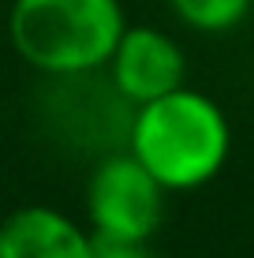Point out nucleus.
<instances>
[{"label": "nucleus", "instance_id": "nucleus-1", "mask_svg": "<svg viewBox=\"0 0 254 258\" xmlns=\"http://www.w3.org/2000/svg\"><path fill=\"white\" fill-rule=\"evenodd\" d=\"M127 154L168 195L217 180L232 154V123L202 90H180L138 105L127 123Z\"/></svg>", "mask_w": 254, "mask_h": 258}, {"label": "nucleus", "instance_id": "nucleus-2", "mask_svg": "<svg viewBox=\"0 0 254 258\" xmlns=\"http://www.w3.org/2000/svg\"><path fill=\"white\" fill-rule=\"evenodd\" d=\"M127 26L120 0H12L8 41L26 68L78 79L109 64Z\"/></svg>", "mask_w": 254, "mask_h": 258}, {"label": "nucleus", "instance_id": "nucleus-3", "mask_svg": "<svg viewBox=\"0 0 254 258\" xmlns=\"http://www.w3.org/2000/svg\"><path fill=\"white\" fill-rule=\"evenodd\" d=\"M168 191L135 157L109 154L86 180V228L109 243H150L164 221Z\"/></svg>", "mask_w": 254, "mask_h": 258}, {"label": "nucleus", "instance_id": "nucleus-4", "mask_svg": "<svg viewBox=\"0 0 254 258\" xmlns=\"http://www.w3.org/2000/svg\"><path fill=\"white\" fill-rule=\"evenodd\" d=\"M105 71L112 90L135 109L187 86V56L161 26H124Z\"/></svg>", "mask_w": 254, "mask_h": 258}, {"label": "nucleus", "instance_id": "nucleus-5", "mask_svg": "<svg viewBox=\"0 0 254 258\" xmlns=\"http://www.w3.org/2000/svg\"><path fill=\"white\" fill-rule=\"evenodd\" d=\"M90 228H82L64 210L30 202L0 221V258H94Z\"/></svg>", "mask_w": 254, "mask_h": 258}, {"label": "nucleus", "instance_id": "nucleus-6", "mask_svg": "<svg viewBox=\"0 0 254 258\" xmlns=\"http://www.w3.org/2000/svg\"><path fill=\"white\" fill-rule=\"evenodd\" d=\"M176 19L198 34H228L250 15L254 0H168Z\"/></svg>", "mask_w": 254, "mask_h": 258}, {"label": "nucleus", "instance_id": "nucleus-7", "mask_svg": "<svg viewBox=\"0 0 254 258\" xmlns=\"http://www.w3.org/2000/svg\"><path fill=\"white\" fill-rule=\"evenodd\" d=\"M94 258H157V254L150 243H109V239H98Z\"/></svg>", "mask_w": 254, "mask_h": 258}]
</instances>
